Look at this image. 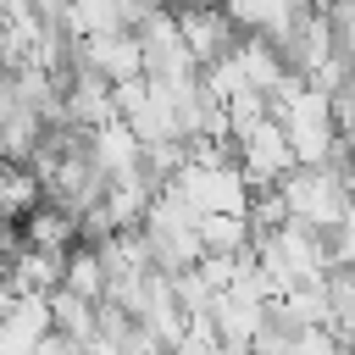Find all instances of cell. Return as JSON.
Returning <instances> with one entry per match:
<instances>
[{
  "label": "cell",
  "instance_id": "5b68a950",
  "mask_svg": "<svg viewBox=\"0 0 355 355\" xmlns=\"http://www.w3.org/2000/svg\"><path fill=\"white\" fill-rule=\"evenodd\" d=\"M172 11H178V28H183V39H189V50H194V61H200V67H211V61L233 55V50H239V39H244V28L227 17V6H222V0H211V6H172Z\"/></svg>",
  "mask_w": 355,
  "mask_h": 355
},
{
  "label": "cell",
  "instance_id": "277c9868",
  "mask_svg": "<svg viewBox=\"0 0 355 355\" xmlns=\"http://www.w3.org/2000/svg\"><path fill=\"white\" fill-rule=\"evenodd\" d=\"M178 194H189V205L205 216V211H250V178L239 172V161H227V166H200V161H189L178 178Z\"/></svg>",
  "mask_w": 355,
  "mask_h": 355
},
{
  "label": "cell",
  "instance_id": "6da1fadb",
  "mask_svg": "<svg viewBox=\"0 0 355 355\" xmlns=\"http://www.w3.org/2000/svg\"><path fill=\"white\" fill-rule=\"evenodd\" d=\"M272 116L283 122V133H288V144H294V155H300V161L322 166V161L333 155V144H338L333 94H327V89H316L311 78L288 72V78L272 89Z\"/></svg>",
  "mask_w": 355,
  "mask_h": 355
},
{
  "label": "cell",
  "instance_id": "8fae6325",
  "mask_svg": "<svg viewBox=\"0 0 355 355\" xmlns=\"http://www.w3.org/2000/svg\"><path fill=\"white\" fill-rule=\"evenodd\" d=\"M333 261H338V266H355V205H349V216L333 227Z\"/></svg>",
  "mask_w": 355,
  "mask_h": 355
},
{
  "label": "cell",
  "instance_id": "8992f818",
  "mask_svg": "<svg viewBox=\"0 0 355 355\" xmlns=\"http://www.w3.org/2000/svg\"><path fill=\"white\" fill-rule=\"evenodd\" d=\"M78 61H89L94 72H105L111 83H122V78H139L144 72V44H139L133 28H111V33L78 39Z\"/></svg>",
  "mask_w": 355,
  "mask_h": 355
},
{
  "label": "cell",
  "instance_id": "ba28073f",
  "mask_svg": "<svg viewBox=\"0 0 355 355\" xmlns=\"http://www.w3.org/2000/svg\"><path fill=\"white\" fill-rule=\"evenodd\" d=\"M33 205H44V178L33 172V161H6L0 155V216L22 222Z\"/></svg>",
  "mask_w": 355,
  "mask_h": 355
},
{
  "label": "cell",
  "instance_id": "52a82bcc",
  "mask_svg": "<svg viewBox=\"0 0 355 355\" xmlns=\"http://www.w3.org/2000/svg\"><path fill=\"white\" fill-rule=\"evenodd\" d=\"M11 283L22 288V294H55L61 288V277H67V250H44V244H22L17 255H11Z\"/></svg>",
  "mask_w": 355,
  "mask_h": 355
},
{
  "label": "cell",
  "instance_id": "4fadbf2b",
  "mask_svg": "<svg viewBox=\"0 0 355 355\" xmlns=\"http://www.w3.org/2000/svg\"><path fill=\"white\" fill-rule=\"evenodd\" d=\"M0 33H6V17H0Z\"/></svg>",
  "mask_w": 355,
  "mask_h": 355
},
{
  "label": "cell",
  "instance_id": "7c38bea8",
  "mask_svg": "<svg viewBox=\"0 0 355 355\" xmlns=\"http://www.w3.org/2000/svg\"><path fill=\"white\" fill-rule=\"evenodd\" d=\"M166 6H211V0H166Z\"/></svg>",
  "mask_w": 355,
  "mask_h": 355
},
{
  "label": "cell",
  "instance_id": "7a4b0ae2",
  "mask_svg": "<svg viewBox=\"0 0 355 355\" xmlns=\"http://www.w3.org/2000/svg\"><path fill=\"white\" fill-rule=\"evenodd\" d=\"M283 194H288L294 222H311V227H322V233H333V227L349 216V205H355V194L333 178V166H311V161H300V166L283 178Z\"/></svg>",
  "mask_w": 355,
  "mask_h": 355
},
{
  "label": "cell",
  "instance_id": "9c48e42d",
  "mask_svg": "<svg viewBox=\"0 0 355 355\" xmlns=\"http://www.w3.org/2000/svg\"><path fill=\"white\" fill-rule=\"evenodd\" d=\"M222 6L244 33H266V39H283L305 11L300 0H222Z\"/></svg>",
  "mask_w": 355,
  "mask_h": 355
},
{
  "label": "cell",
  "instance_id": "3957f363",
  "mask_svg": "<svg viewBox=\"0 0 355 355\" xmlns=\"http://www.w3.org/2000/svg\"><path fill=\"white\" fill-rule=\"evenodd\" d=\"M294 166H300V155H294V144H288V133H283L277 116H261L255 128L239 133V172L250 178V189H272Z\"/></svg>",
  "mask_w": 355,
  "mask_h": 355
},
{
  "label": "cell",
  "instance_id": "30bf717a",
  "mask_svg": "<svg viewBox=\"0 0 355 355\" xmlns=\"http://www.w3.org/2000/svg\"><path fill=\"white\" fill-rule=\"evenodd\" d=\"M72 294H83V300H105V288H111V277H105V261H100V250L94 244H72L67 250V277H61Z\"/></svg>",
  "mask_w": 355,
  "mask_h": 355
}]
</instances>
